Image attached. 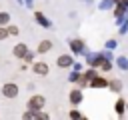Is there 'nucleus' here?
I'll list each match as a JSON object with an SVG mask.
<instances>
[{
	"label": "nucleus",
	"instance_id": "obj_1",
	"mask_svg": "<svg viewBox=\"0 0 128 120\" xmlns=\"http://www.w3.org/2000/svg\"><path fill=\"white\" fill-rule=\"evenodd\" d=\"M102 60H104V56H102V52H86V62H88V66H92V68H100V64H102Z\"/></svg>",
	"mask_w": 128,
	"mask_h": 120
},
{
	"label": "nucleus",
	"instance_id": "obj_2",
	"mask_svg": "<svg viewBox=\"0 0 128 120\" xmlns=\"http://www.w3.org/2000/svg\"><path fill=\"white\" fill-rule=\"evenodd\" d=\"M44 104H46V98H44L42 94H34V96L28 100V108H30V110H42Z\"/></svg>",
	"mask_w": 128,
	"mask_h": 120
},
{
	"label": "nucleus",
	"instance_id": "obj_3",
	"mask_svg": "<svg viewBox=\"0 0 128 120\" xmlns=\"http://www.w3.org/2000/svg\"><path fill=\"white\" fill-rule=\"evenodd\" d=\"M70 48H72V52L78 56V54H86L88 50H86V44H84V40L82 38H74V40H70Z\"/></svg>",
	"mask_w": 128,
	"mask_h": 120
},
{
	"label": "nucleus",
	"instance_id": "obj_4",
	"mask_svg": "<svg viewBox=\"0 0 128 120\" xmlns=\"http://www.w3.org/2000/svg\"><path fill=\"white\" fill-rule=\"evenodd\" d=\"M2 94H4L6 98H16V96H18V84H14V82L4 84V86H2Z\"/></svg>",
	"mask_w": 128,
	"mask_h": 120
},
{
	"label": "nucleus",
	"instance_id": "obj_5",
	"mask_svg": "<svg viewBox=\"0 0 128 120\" xmlns=\"http://www.w3.org/2000/svg\"><path fill=\"white\" fill-rule=\"evenodd\" d=\"M56 64H58L60 68H70V66L74 64V56H72V54H60L58 60H56Z\"/></svg>",
	"mask_w": 128,
	"mask_h": 120
},
{
	"label": "nucleus",
	"instance_id": "obj_6",
	"mask_svg": "<svg viewBox=\"0 0 128 120\" xmlns=\"http://www.w3.org/2000/svg\"><path fill=\"white\" fill-rule=\"evenodd\" d=\"M68 100H70V104H72V106H78V104L84 100V94H82V90H80V88H74V90L70 92Z\"/></svg>",
	"mask_w": 128,
	"mask_h": 120
},
{
	"label": "nucleus",
	"instance_id": "obj_7",
	"mask_svg": "<svg viewBox=\"0 0 128 120\" xmlns=\"http://www.w3.org/2000/svg\"><path fill=\"white\" fill-rule=\"evenodd\" d=\"M32 70H34V74H38V76H48V72H50V68H48L46 62H34Z\"/></svg>",
	"mask_w": 128,
	"mask_h": 120
},
{
	"label": "nucleus",
	"instance_id": "obj_8",
	"mask_svg": "<svg viewBox=\"0 0 128 120\" xmlns=\"http://www.w3.org/2000/svg\"><path fill=\"white\" fill-rule=\"evenodd\" d=\"M108 82H110V80H106L104 76H94V78L90 80V86H92V88H108Z\"/></svg>",
	"mask_w": 128,
	"mask_h": 120
},
{
	"label": "nucleus",
	"instance_id": "obj_9",
	"mask_svg": "<svg viewBox=\"0 0 128 120\" xmlns=\"http://www.w3.org/2000/svg\"><path fill=\"white\" fill-rule=\"evenodd\" d=\"M108 88H110L112 92H116V94H118V92H122L124 84H122V80H120V78H112V80L108 82Z\"/></svg>",
	"mask_w": 128,
	"mask_h": 120
},
{
	"label": "nucleus",
	"instance_id": "obj_10",
	"mask_svg": "<svg viewBox=\"0 0 128 120\" xmlns=\"http://www.w3.org/2000/svg\"><path fill=\"white\" fill-rule=\"evenodd\" d=\"M114 112H116L118 116H124V112H126V100H124L122 96L116 100V104H114Z\"/></svg>",
	"mask_w": 128,
	"mask_h": 120
},
{
	"label": "nucleus",
	"instance_id": "obj_11",
	"mask_svg": "<svg viewBox=\"0 0 128 120\" xmlns=\"http://www.w3.org/2000/svg\"><path fill=\"white\" fill-rule=\"evenodd\" d=\"M34 18H36V22H38V24H42L44 28H50V26H52V22H50L42 12H34Z\"/></svg>",
	"mask_w": 128,
	"mask_h": 120
},
{
	"label": "nucleus",
	"instance_id": "obj_12",
	"mask_svg": "<svg viewBox=\"0 0 128 120\" xmlns=\"http://www.w3.org/2000/svg\"><path fill=\"white\" fill-rule=\"evenodd\" d=\"M26 52H28V46H26V44H16V46H14V56H16V58H24Z\"/></svg>",
	"mask_w": 128,
	"mask_h": 120
},
{
	"label": "nucleus",
	"instance_id": "obj_13",
	"mask_svg": "<svg viewBox=\"0 0 128 120\" xmlns=\"http://www.w3.org/2000/svg\"><path fill=\"white\" fill-rule=\"evenodd\" d=\"M114 62L122 72H128V58L126 56H118V58H114Z\"/></svg>",
	"mask_w": 128,
	"mask_h": 120
},
{
	"label": "nucleus",
	"instance_id": "obj_14",
	"mask_svg": "<svg viewBox=\"0 0 128 120\" xmlns=\"http://www.w3.org/2000/svg\"><path fill=\"white\" fill-rule=\"evenodd\" d=\"M48 50H52V42H50V40H42V42L38 44V54H44V52H48Z\"/></svg>",
	"mask_w": 128,
	"mask_h": 120
},
{
	"label": "nucleus",
	"instance_id": "obj_15",
	"mask_svg": "<svg viewBox=\"0 0 128 120\" xmlns=\"http://www.w3.org/2000/svg\"><path fill=\"white\" fill-rule=\"evenodd\" d=\"M114 6H116V0H102V2H98L100 10H112Z\"/></svg>",
	"mask_w": 128,
	"mask_h": 120
},
{
	"label": "nucleus",
	"instance_id": "obj_16",
	"mask_svg": "<svg viewBox=\"0 0 128 120\" xmlns=\"http://www.w3.org/2000/svg\"><path fill=\"white\" fill-rule=\"evenodd\" d=\"M100 70H102V72H110V70H112V60L104 58V60H102V64H100Z\"/></svg>",
	"mask_w": 128,
	"mask_h": 120
},
{
	"label": "nucleus",
	"instance_id": "obj_17",
	"mask_svg": "<svg viewBox=\"0 0 128 120\" xmlns=\"http://www.w3.org/2000/svg\"><path fill=\"white\" fill-rule=\"evenodd\" d=\"M104 46H106L108 50H116V46H118V40H116V38H108Z\"/></svg>",
	"mask_w": 128,
	"mask_h": 120
},
{
	"label": "nucleus",
	"instance_id": "obj_18",
	"mask_svg": "<svg viewBox=\"0 0 128 120\" xmlns=\"http://www.w3.org/2000/svg\"><path fill=\"white\" fill-rule=\"evenodd\" d=\"M84 76H86L88 80H92L94 76H98V68H92V66H90V68H88V70L84 72Z\"/></svg>",
	"mask_w": 128,
	"mask_h": 120
},
{
	"label": "nucleus",
	"instance_id": "obj_19",
	"mask_svg": "<svg viewBox=\"0 0 128 120\" xmlns=\"http://www.w3.org/2000/svg\"><path fill=\"white\" fill-rule=\"evenodd\" d=\"M118 32H120V36H124V34L128 32V16H126V18L120 22V30H118Z\"/></svg>",
	"mask_w": 128,
	"mask_h": 120
},
{
	"label": "nucleus",
	"instance_id": "obj_20",
	"mask_svg": "<svg viewBox=\"0 0 128 120\" xmlns=\"http://www.w3.org/2000/svg\"><path fill=\"white\" fill-rule=\"evenodd\" d=\"M80 74H82V72H78V70H74V72H72V74L68 76V80H70V82H78V78H80Z\"/></svg>",
	"mask_w": 128,
	"mask_h": 120
},
{
	"label": "nucleus",
	"instance_id": "obj_21",
	"mask_svg": "<svg viewBox=\"0 0 128 120\" xmlns=\"http://www.w3.org/2000/svg\"><path fill=\"white\" fill-rule=\"evenodd\" d=\"M8 20H10V16H8L6 12H0V26H4V24H8Z\"/></svg>",
	"mask_w": 128,
	"mask_h": 120
},
{
	"label": "nucleus",
	"instance_id": "obj_22",
	"mask_svg": "<svg viewBox=\"0 0 128 120\" xmlns=\"http://www.w3.org/2000/svg\"><path fill=\"white\" fill-rule=\"evenodd\" d=\"M8 26H0V40H4V38H8Z\"/></svg>",
	"mask_w": 128,
	"mask_h": 120
},
{
	"label": "nucleus",
	"instance_id": "obj_23",
	"mask_svg": "<svg viewBox=\"0 0 128 120\" xmlns=\"http://www.w3.org/2000/svg\"><path fill=\"white\" fill-rule=\"evenodd\" d=\"M70 118H74V120H78V118H84L82 116V112H78V110H70V114H68Z\"/></svg>",
	"mask_w": 128,
	"mask_h": 120
},
{
	"label": "nucleus",
	"instance_id": "obj_24",
	"mask_svg": "<svg viewBox=\"0 0 128 120\" xmlns=\"http://www.w3.org/2000/svg\"><path fill=\"white\" fill-rule=\"evenodd\" d=\"M102 56H104V58H108V60H114V54H112V50H108V48L102 52Z\"/></svg>",
	"mask_w": 128,
	"mask_h": 120
},
{
	"label": "nucleus",
	"instance_id": "obj_25",
	"mask_svg": "<svg viewBox=\"0 0 128 120\" xmlns=\"http://www.w3.org/2000/svg\"><path fill=\"white\" fill-rule=\"evenodd\" d=\"M8 32H10L12 36H16V34H18V26H8Z\"/></svg>",
	"mask_w": 128,
	"mask_h": 120
},
{
	"label": "nucleus",
	"instance_id": "obj_26",
	"mask_svg": "<svg viewBox=\"0 0 128 120\" xmlns=\"http://www.w3.org/2000/svg\"><path fill=\"white\" fill-rule=\"evenodd\" d=\"M32 58H34V54H32V52H26V56H24V60H26V62H32Z\"/></svg>",
	"mask_w": 128,
	"mask_h": 120
},
{
	"label": "nucleus",
	"instance_id": "obj_27",
	"mask_svg": "<svg viewBox=\"0 0 128 120\" xmlns=\"http://www.w3.org/2000/svg\"><path fill=\"white\" fill-rule=\"evenodd\" d=\"M72 68H74V70H78V72H82V64H80V62H74V64H72Z\"/></svg>",
	"mask_w": 128,
	"mask_h": 120
},
{
	"label": "nucleus",
	"instance_id": "obj_28",
	"mask_svg": "<svg viewBox=\"0 0 128 120\" xmlns=\"http://www.w3.org/2000/svg\"><path fill=\"white\" fill-rule=\"evenodd\" d=\"M116 4H122V6H126V8H128V0H116Z\"/></svg>",
	"mask_w": 128,
	"mask_h": 120
},
{
	"label": "nucleus",
	"instance_id": "obj_29",
	"mask_svg": "<svg viewBox=\"0 0 128 120\" xmlns=\"http://www.w3.org/2000/svg\"><path fill=\"white\" fill-rule=\"evenodd\" d=\"M84 2H88V4H90V2H92V0H84Z\"/></svg>",
	"mask_w": 128,
	"mask_h": 120
},
{
	"label": "nucleus",
	"instance_id": "obj_30",
	"mask_svg": "<svg viewBox=\"0 0 128 120\" xmlns=\"http://www.w3.org/2000/svg\"><path fill=\"white\" fill-rule=\"evenodd\" d=\"M126 110H128V100H126Z\"/></svg>",
	"mask_w": 128,
	"mask_h": 120
}]
</instances>
